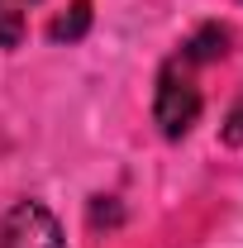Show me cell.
<instances>
[{"mask_svg":"<svg viewBox=\"0 0 243 248\" xmlns=\"http://www.w3.org/2000/svg\"><path fill=\"white\" fill-rule=\"evenodd\" d=\"M86 24H91V5H86V0H72V10L53 19V38H58V43H62V38L72 43V38L86 33Z\"/></svg>","mask_w":243,"mask_h":248,"instance_id":"obj_5","label":"cell"},{"mask_svg":"<svg viewBox=\"0 0 243 248\" xmlns=\"http://www.w3.org/2000/svg\"><path fill=\"white\" fill-rule=\"evenodd\" d=\"M224 43H229V33L219 29V24H210V29H200L186 43L182 62H214V58H224Z\"/></svg>","mask_w":243,"mask_h":248,"instance_id":"obj_4","label":"cell"},{"mask_svg":"<svg viewBox=\"0 0 243 248\" xmlns=\"http://www.w3.org/2000/svg\"><path fill=\"white\" fill-rule=\"evenodd\" d=\"M224 139H229V143H243V110H234V120H229V129H224Z\"/></svg>","mask_w":243,"mask_h":248,"instance_id":"obj_6","label":"cell"},{"mask_svg":"<svg viewBox=\"0 0 243 248\" xmlns=\"http://www.w3.org/2000/svg\"><path fill=\"white\" fill-rule=\"evenodd\" d=\"M152 120L167 139L191 134V124L200 120V86L191 81L186 62H167L157 77V95H152Z\"/></svg>","mask_w":243,"mask_h":248,"instance_id":"obj_1","label":"cell"},{"mask_svg":"<svg viewBox=\"0 0 243 248\" xmlns=\"http://www.w3.org/2000/svg\"><path fill=\"white\" fill-rule=\"evenodd\" d=\"M0 248H67V244L43 201H19L0 219Z\"/></svg>","mask_w":243,"mask_h":248,"instance_id":"obj_2","label":"cell"},{"mask_svg":"<svg viewBox=\"0 0 243 248\" xmlns=\"http://www.w3.org/2000/svg\"><path fill=\"white\" fill-rule=\"evenodd\" d=\"M29 5L33 0H0V48H19V43H24Z\"/></svg>","mask_w":243,"mask_h":248,"instance_id":"obj_3","label":"cell"}]
</instances>
